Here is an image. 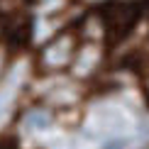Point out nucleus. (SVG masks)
<instances>
[{
	"instance_id": "1",
	"label": "nucleus",
	"mask_w": 149,
	"mask_h": 149,
	"mask_svg": "<svg viewBox=\"0 0 149 149\" xmlns=\"http://www.w3.org/2000/svg\"><path fill=\"white\" fill-rule=\"evenodd\" d=\"M78 47V37L73 32H61L49 39L39 52V69L42 71H64L71 66L73 54Z\"/></svg>"
},
{
	"instance_id": "2",
	"label": "nucleus",
	"mask_w": 149,
	"mask_h": 149,
	"mask_svg": "<svg viewBox=\"0 0 149 149\" xmlns=\"http://www.w3.org/2000/svg\"><path fill=\"white\" fill-rule=\"evenodd\" d=\"M100 64H103V47L95 39H88L81 47H76V54H73V61H71V71L78 78H88L100 69Z\"/></svg>"
},
{
	"instance_id": "3",
	"label": "nucleus",
	"mask_w": 149,
	"mask_h": 149,
	"mask_svg": "<svg viewBox=\"0 0 149 149\" xmlns=\"http://www.w3.org/2000/svg\"><path fill=\"white\" fill-rule=\"evenodd\" d=\"M134 20H137L134 5H110L103 15L105 27L113 34H120V37L125 32H130V27H134Z\"/></svg>"
},
{
	"instance_id": "4",
	"label": "nucleus",
	"mask_w": 149,
	"mask_h": 149,
	"mask_svg": "<svg viewBox=\"0 0 149 149\" xmlns=\"http://www.w3.org/2000/svg\"><path fill=\"white\" fill-rule=\"evenodd\" d=\"M52 125V113L47 108H32L22 115V127L27 132H42Z\"/></svg>"
},
{
	"instance_id": "5",
	"label": "nucleus",
	"mask_w": 149,
	"mask_h": 149,
	"mask_svg": "<svg viewBox=\"0 0 149 149\" xmlns=\"http://www.w3.org/2000/svg\"><path fill=\"white\" fill-rule=\"evenodd\" d=\"M122 127H125V120H122L117 113H113V110H105V113L98 115V132H103V134L120 132Z\"/></svg>"
},
{
	"instance_id": "6",
	"label": "nucleus",
	"mask_w": 149,
	"mask_h": 149,
	"mask_svg": "<svg viewBox=\"0 0 149 149\" xmlns=\"http://www.w3.org/2000/svg\"><path fill=\"white\" fill-rule=\"evenodd\" d=\"M5 69H8V49L0 44V78L5 76Z\"/></svg>"
},
{
	"instance_id": "7",
	"label": "nucleus",
	"mask_w": 149,
	"mask_h": 149,
	"mask_svg": "<svg viewBox=\"0 0 149 149\" xmlns=\"http://www.w3.org/2000/svg\"><path fill=\"white\" fill-rule=\"evenodd\" d=\"M125 147H127L125 139H110V142H105L100 149H125Z\"/></svg>"
},
{
	"instance_id": "8",
	"label": "nucleus",
	"mask_w": 149,
	"mask_h": 149,
	"mask_svg": "<svg viewBox=\"0 0 149 149\" xmlns=\"http://www.w3.org/2000/svg\"><path fill=\"white\" fill-rule=\"evenodd\" d=\"M147 93H149V83H147Z\"/></svg>"
}]
</instances>
